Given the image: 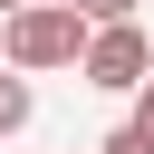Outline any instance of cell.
Here are the masks:
<instances>
[{
    "instance_id": "6",
    "label": "cell",
    "mask_w": 154,
    "mask_h": 154,
    "mask_svg": "<svg viewBox=\"0 0 154 154\" xmlns=\"http://www.w3.org/2000/svg\"><path fill=\"white\" fill-rule=\"evenodd\" d=\"M135 135H144V144H154V77H144V87H135Z\"/></svg>"
},
{
    "instance_id": "5",
    "label": "cell",
    "mask_w": 154,
    "mask_h": 154,
    "mask_svg": "<svg viewBox=\"0 0 154 154\" xmlns=\"http://www.w3.org/2000/svg\"><path fill=\"white\" fill-rule=\"evenodd\" d=\"M96 154H154V144H144V135H135V125H116V135H106V144H96Z\"/></svg>"
},
{
    "instance_id": "3",
    "label": "cell",
    "mask_w": 154,
    "mask_h": 154,
    "mask_svg": "<svg viewBox=\"0 0 154 154\" xmlns=\"http://www.w3.org/2000/svg\"><path fill=\"white\" fill-rule=\"evenodd\" d=\"M29 106H38V96H29V77H19V67H0V135H19V125H29Z\"/></svg>"
},
{
    "instance_id": "2",
    "label": "cell",
    "mask_w": 154,
    "mask_h": 154,
    "mask_svg": "<svg viewBox=\"0 0 154 154\" xmlns=\"http://www.w3.org/2000/svg\"><path fill=\"white\" fill-rule=\"evenodd\" d=\"M77 77H87V87H106V96H135V87L154 77V48H144V29H135V19H116V29H87V58H77Z\"/></svg>"
},
{
    "instance_id": "1",
    "label": "cell",
    "mask_w": 154,
    "mask_h": 154,
    "mask_svg": "<svg viewBox=\"0 0 154 154\" xmlns=\"http://www.w3.org/2000/svg\"><path fill=\"white\" fill-rule=\"evenodd\" d=\"M0 48H10L19 77H38V67H77V58H87V19H77L67 0H29V10L0 19Z\"/></svg>"
},
{
    "instance_id": "7",
    "label": "cell",
    "mask_w": 154,
    "mask_h": 154,
    "mask_svg": "<svg viewBox=\"0 0 154 154\" xmlns=\"http://www.w3.org/2000/svg\"><path fill=\"white\" fill-rule=\"evenodd\" d=\"M10 10H29V0H0V19H10Z\"/></svg>"
},
{
    "instance_id": "4",
    "label": "cell",
    "mask_w": 154,
    "mask_h": 154,
    "mask_svg": "<svg viewBox=\"0 0 154 154\" xmlns=\"http://www.w3.org/2000/svg\"><path fill=\"white\" fill-rule=\"evenodd\" d=\"M67 10H77L87 29H116V19H135V0H67Z\"/></svg>"
}]
</instances>
